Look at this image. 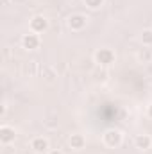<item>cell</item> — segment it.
Masks as SVG:
<instances>
[{
	"label": "cell",
	"instance_id": "cell-1",
	"mask_svg": "<svg viewBox=\"0 0 152 154\" xmlns=\"http://www.w3.org/2000/svg\"><path fill=\"white\" fill-rule=\"evenodd\" d=\"M95 61L102 66H109L114 61V52L111 48H99L95 52Z\"/></svg>",
	"mask_w": 152,
	"mask_h": 154
},
{
	"label": "cell",
	"instance_id": "cell-2",
	"mask_svg": "<svg viewBox=\"0 0 152 154\" xmlns=\"http://www.w3.org/2000/svg\"><path fill=\"white\" fill-rule=\"evenodd\" d=\"M104 143L108 145V147H118L120 143H122V133L118 131V129H109V131H106L104 133Z\"/></svg>",
	"mask_w": 152,
	"mask_h": 154
},
{
	"label": "cell",
	"instance_id": "cell-3",
	"mask_svg": "<svg viewBox=\"0 0 152 154\" xmlns=\"http://www.w3.org/2000/svg\"><path fill=\"white\" fill-rule=\"evenodd\" d=\"M48 29V22H47V18L45 16H34L32 20H31V32H36V34H41V32H45Z\"/></svg>",
	"mask_w": 152,
	"mask_h": 154
},
{
	"label": "cell",
	"instance_id": "cell-4",
	"mask_svg": "<svg viewBox=\"0 0 152 154\" xmlns=\"http://www.w3.org/2000/svg\"><path fill=\"white\" fill-rule=\"evenodd\" d=\"M22 45H23V48H27V50H34V48H38L39 47V36L36 34V32L23 34V38H22Z\"/></svg>",
	"mask_w": 152,
	"mask_h": 154
},
{
	"label": "cell",
	"instance_id": "cell-5",
	"mask_svg": "<svg viewBox=\"0 0 152 154\" xmlns=\"http://www.w3.org/2000/svg\"><path fill=\"white\" fill-rule=\"evenodd\" d=\"M68 27L72 31H82L86 27V16H82V14H72L68 18Z\"/></svg>",
	"mask_w": 152,
	"mask_h": 154
},
{
	"label": "cell",
	"instance_id": "cell-6",
	"mask_svg": "<svg viewBox=\"0 0 152 154\" xmlns=\"http://www.w3.org/2000/svg\"><path fill=\"white\" fill-rule=\"evenodd\" d=\"M31 149H32L34 152H47V151H48V140L43 138V136H36V138H32V142H31Z\"/></svg>",
	"mask_w": 152,
	"mask_h": 154
},
{
	"label": "cell",
	"instance_id": "cell-7",
	"mask_svg": "<svg viewBox=\"0 0 152 154\" xmlns=\"http://www.w3.org/2000/svg\"><path fill=\"white\" fill-rule=\"evenodd\" d=\"M14 140V129L9 125H2L0 127V142L2 143H11Z\"/></svg>",
	"mask_w": 152,
	"mask_h": 154
},
{
	"label": "cell",
	"instance_id": "cell-8",
	"mask_svg": "<svg viewBox=\"0 0 152 154\" xmlns=\"http://www.w3.org/2000/svg\"><path fill=\"white\" fill-rule=\"evenodd\" d=\"M134 145L138 147V149H150L152 145V138L149 136V134H138L136 138H134Z\"/></svg>",
	"mask_w": 152,
	"mask_h": 154
},
{
	"label": "cell",
	"instance_id": "cell-9",
	"mask_svg": "<svg viewBox=\"0 0 152 154\" xmlns=\"http://www.w3.org/2000/svg\"><path fill=\"white\" fill-rule=\"evenodd\" d=\"M70 145H72V149L79 151V149H82V147L86 145V138H84L82 134L75 133V134H72V136H70Z\"/></svg>",
	"mask_w": 152,
	"mask_h": 154
},
{
	"label": "cell",
	"instance_id": "cell-10",
	"mask_svg": "<svg viewBox=\"0 0 152 154\" xmlns=\"http://www.w3.org/2000/svg\"><path fill=\"white\" fill-rule=\"evenodd\" d=\"M141 43H143L145 47H150L152 45V31L150 29H145V31L141 32Z\"/></svg>",
	"mask_w": 152,
	"mask_h": 154
},
{
	"label": "cell",
	"instance_id": "cell-11",
	"mask_svg": "<svg viewBox=\"0 0 152 154\" xmlns=\"http://www.w3.org/2000/svg\"><path fill=\"white\" fill-rule=\"evenodd\" d=\"M84 4H86L90 9H99V7H102L104 0H84Z\"/></svg>",
	"mask_w": 152,
	"mask_h": 154
},
{
	"label": "cell",
	"instance_id": "cell-12",
	"mask_svg": "<svg viewBox=\"0 0 152 154\" xmlns=\"http://www.w3.org/2000/svg\"><path fill=\"white\" fill-rule=\"evenodd\" d=\"M138 57H140L141 61H150L152 54H150V52H149V50H147V48H143V50H141V52L138 54Z\"/></svg>",
	"mask_w": 152,
	"mask_h": 154
},
{
	"label": "cell",
	"instance_id": "cell-13",
	"mask_svg": "<svg viewBox=\"0 0 152 154\" xmlns=\"http://www.w3.org/2000/svg\"><path fill=\"white\" fill-rule=\"evenodd\" d=\"M48 154H63L61 151H57V149H52V151H48Z\"/></svg>",
	"mask_w": 152,
	"mask_h": 154
},
{
	"label": "cell",
	"instance_id": "cell-14",
	"mask_svg": "<svg viewBox=\"0 0 152 154\" xmlns=\"http://www.w3.org/2000/svg\"><path fill=\"white\" fill-rule=\"evenodd\" d=\"M149 116L152 118V106H149Z\"/></svg>",
	"mask_w": 152,
	"mask_h": 154
}]
</instances>
